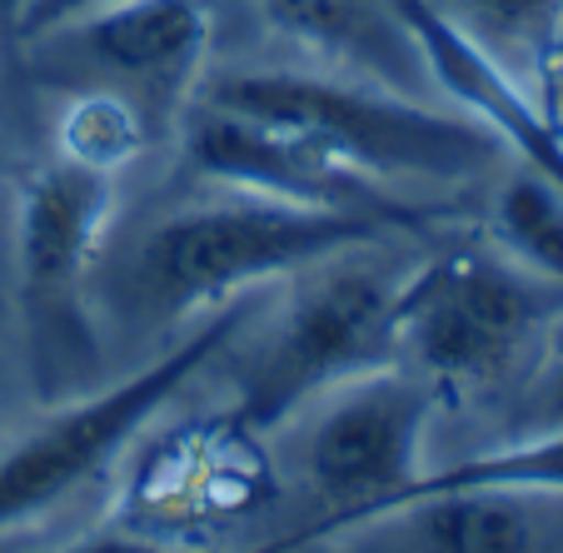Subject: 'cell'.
I'll list each match as a JSON object with an SVG mask.
<instances>
[{
	"mask_svg": "<svg viewBox=\"0 0 563 553\" xmlns=\"http://www.w3.org/2000/svg\"><path fill=\"white\" fill-rule=\"evenodd\" d=\"M434 5L543 96V65L563 31V0H434Z\"/></svg>",
	"mask_w": 563,
	"mask_h": 553,
	"instance_id": "cell-15",
	"label": "cell"
},
{
	"mask_svg": "<svg viewBox=\"0 0 563 553\" xmlns=\"http://www.w3.org/2000/svg\"><path fill=\"white\" fill-rule=\"evenodd\" d=\"M195 100H210V106L240 110L255 120H275L379 185H464L504 155L489 130L439 106V100H415L374 86V80H350V75L330 70L205 75Z\"/></svg>",
	"mask_w": 563,
	"mask_h": 553,
	"instance_id": "cell-1",
	"label": "cell"
},
{
	"mask_svg": "<svg viewBox=\"0 0 563 553\" xmlns=\"http://www.w3.org/2000/svg\"><path fill=\"white\" fill-rule=\"evenodd\" d=\"M405 269L374 245L299 269L269 295L255 350L240 364L234 409L224 424L260 439L289 424L309 399L394 360V295Z\"/></svg>",
	"mask_w": 563,
	"mask_h": 553,
	"instance_id": "cell-3",
	"label": "cell"
},
{
	"mask_svg": "<svg viewBox=\"0 0 563 553\" xmlns=\"http://www.w3.org/2000/svg\"><path fill=\"white\" fill-rule=\"evenodd\" d=\"M115 214V175L70 155L41 161L15 190V305L45 405L90 389L100 334L90 320V269Z\"/></svg>",
	"mask_w": 563,
	"mask_h": 553,
	"instance_id": "cell-6",
	"label": "cell"
},
{
	"mask_svg": "<svg viewBox=\"0 0 563 553\" xmlns=\"http://www.w3.org/2000/svg\"><path fill=\"white\" fill-rule=\"evenodd\" d=\"M150 135H155V125L130 100L106 96V90H70V106L55 130V155H70L80 165L115 175L150 145Z\"/></svg>",
	"mask_w": 563,
	"mask_h": 553,
	"instance_id": "cell-16",
	"label": "cell"
},
{
	"mask_svg": "<svg viewBox=\"0 0 563 553\" xmlns=\"http://www.w3.org/2000/svg\"><path fill=\"white\" fill-rule=\"evenodd\" d=\"M424 55L429 86L449 110L484 125L499 150H509L519 165H533L549 180L563 185V130L549 115L543 96L519 80L504 60H494L474 35H464L434 0H394Z\"/></svg>",
	"mask_w": 563,
	"mask_h": 553,
	"instance_id": "cell-10",
	"label": "cell"
},
{
	"mask_svg": "<svg viewBox=\"0 0 563 553\" xmlns=\"http://www.w3.org/2000/svg\"><path fill=\"white\" fill-rule=\"evenodd\" d=\"M563 429V314L553 320V330L543 334L539 354H533L529 374L519 389V409H514V434H549Z\"/></svg>",
	"mask_w": 563,
	"mask_h": 553,
	"instance_id": "cell-17",
	"label": "cell"
},
{
	"mask_svg": "<svg viewBox=\"0 0 563 553\" xmlns=\"http://www.w3.org/2000/svg\"><path fill=\"white\" fill-rule=\"evenodd\" d=\"M543 106H549V115L559 120V130H563V31H559V41H553L549 65H543Z\"/></svg>",
	"mask_w": 563,
	"mask_h": 553,
	"instance_id": "cell-19",
	"label": "cell"
},
{
	"mask_svg": "<svg viewBox=\"0 0 563 553\" xmlns=\"http://www.w3.org/2000/svg\"><path fill=\"white\" fill-rule=\"evenodd\" d=\"M180 145L190 170L220 190L269 195V200L309 204V210L364 214V220H379L384 230H415L424 220L419 204L399 200L389 185L340 165L330 150H319L314 140L295 135L275 120H255L240 110L210 106V100H195L185 110Z\"/></svg>",
	"mask_w": 563,
	"mask_h": 553,
	"instance_id": "cell-9",
	"label": "cell"
},
{
	"mask_svg": "<svg viewBox=\"0 0 563 553\" xmlns=\"http://www.w3.org/2000/svg\"><path fill=\"white\" fill-rule=\"evenodd\" d=\"M439 389L405 364H379L309 399L285 429H295V474L305 494L324 504V519L265 553H295L324 543L344 523L389 504L429 468V424Z\"/></svg>",
	"mask_w": 563,
	"mask_h": 553,
	"instance_id": "cell-7",
	"label": "cell"
},
{
	"mask_svg": "<svg viewBox=\"0 0 563 553\" xmlns=\"http://www.w3.org/2000/svg\"><path fill=\"white\" fill-rule=\"evenodd\" d=\"M275 289L210 309L205 320L185 324L180 340L159 350L150 364H140L130 379L55 399L35 424H25L0 449V539L51 519L80 489L106 479L110 464L180 399L185 384L200 369H210L260 320V309Z\"/></svg>",
	"mask_w": 563,
	"mask_h": 553,
	"instance_id": "cell-4",
	"label": "cell"
},
{
	"mask_svg": "<svg viewBox=\"0 0 563 553\" xmlns=\"http://www.w3.org/2000/svg\"><path fill=\"white\" fill-rule=\"evenodd\" d=\"M265 25L330 75L374 80L415 100H439L424 55L394 0H255ZM444 106V100H439Z\"/></svg>",
	"mask_w": 563,
	"mask_h": 553,
	"instance_id": "cell-12",
	"label": "cell"
},
{
	"mask_svg": "<svg viewBox=\"0 0 563 553\" xmlns=\"http://www.w3.org/2000/svg\"><path fill=\"white\" fill-rule=\"evenodd\" d=\"M478 484H489V489H533V494H559L563 499V429H549V434H514L504 444L484 449V454H468V458H454L444 468H424L405 494H394L389 504L409 499V494H434V489H478ZM379 504V509H389ZM369 509V513H379ZM364 513V519H369ZM354 519V523H364ZM344 523V529H354ZM340 529V533H344ZM334 539V533H330ZM324 539V543H330Z\"/></svg>",
	"mask_w": 563,
	"mask_h": 553,
	"instance_id": "cell-14",
	"label": "cell"
},
{
	"mask_svg": "<svg viewBox=\"0 0 563 553\" xmlns=\"http://www.w3.org/2000/svg\"><path fill=\"white\" fill-rule=\"evenodd\" d=\"M379 220L340 210L269 200V195L224 190L220 200L175 210L145 230L130 265V285L145 314L195 324L210 309L275 289L299 269L354 245L384 240Z\"/></svg>",
	"mask_w": 563,
	"mask_h": 553,
	"instance_id": "cell-2",
	"label": "cell"
},
{
	"mask_svg": "<svg viewBox=\"0 0 563 553\" xmlns=\"http://www.w3.org/2000/svg\"><path fill=\"white\" fill-rule=\"evenodd\" d=\"M96 5H110V0H21V35L31 41V35L75 21V15L96 11Z\"/></svg>",
	"mask_w": 563,
	"mask_h": 553,
	"instance_id": "cell-18",
	"label": "cell"
},
{
	"mask_svg": "<svg viewBox=\"0 0 563 553\" xmlns=\"http://www.w3.org/2000/svg\"><path fill=\"white\" fill-rule=\"evenodd\" d=\"M559 314L563 289L519 269L489 240H464L399 275L394 360L434 384L439 399L489 394L529 374Z\"/></svg>",
	"mask_w": 563,
	"mask_h": 553,
	"instance_id": "cell-5",
	"label": "cell"
},
{
	"mask_svg": "<svg viewBox=\"0 0 563 553\" xmlns=\"http://www.w3.org/2000/svg\"><path fill=\"white\" fill-rule=\"evenodd\" d=\"M489 245L543 285L563 289V185L514 161V170L494 185Z\"/></svg>",
	"mask_w": 563,
	"mask_h": 553,
	"instance_id": "cell-13",
	"label": "cell"
},
{
	"mask_svg": "<svg viewBox=\"0 0 563 553\" xmlns=\"http://www.w3.org/2000/svg\"><path fill=\"white\" fill-rule=\"evenodd\" d=\"M334 539H354L369 553H563V499L489 484L434 489L409 494Z\"/></svg>",
	"mask_w": 563,
	"mask_h": 553,
	"instance_id": "cell-11",
	"label": "cell"
},
{
	"mask_svg": "<svg viewBox=\"0 0 563 553\" xmlns=\"http://www.w3.org/2000/svg\"><path fill=\"white\" fill-rule=\"evenodd\" d=\"M41 75L70 90H106L170 125L195 106L210 55V11L200 0H110L65 25L31 35Z\"/></svg>",
	"mask_w": 563,
	"mask_h": 553,
	"instance_id": "cell-8",
	"label": "cell"
}]
</instances>
